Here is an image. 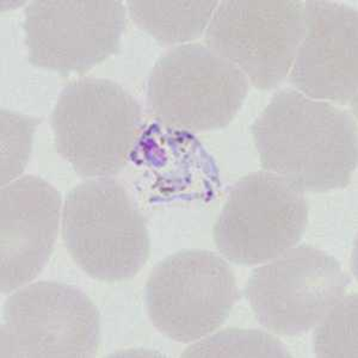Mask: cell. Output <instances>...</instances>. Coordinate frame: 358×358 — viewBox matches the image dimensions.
Instances as JSON below:
<instances>
[{
    "mask_svg": "<svg viewBox=\"0 0 358 358\" xmlns=\"http://www.w3.org/2000/svg\"><path fill=\"white\" fill-rule=\"evenodd\" d=\"M126 8L117 0H37L25 10L29 60L62 76L85 73L117 53Z\"/></svg>",
    "mask_w": 358,
    "mask_h": 358,
    "instance_id": "cell-10",
    "label": "cell"
},
{
    "mask_svg": "<svg viewBox=\"0 0 358 358\" xmlns=\"http://www.w3.org/2000/svg\"><path fill=\"white\" fill-rule=\"evenodd\" d=\"M303 33V1L224 0L208 25L206 42L256 87L271 90L289 73Z\"/></svg>",
    "mask_w": 358,
    "mask_h": 358,
    "instance_id": "cell-7",
    "label": "cell"
},
{
    "mask_svg": "<svg viewBox=\"0 0 358 358\" xmlns=\"http://www.w3.org/2000/svg\"><path fill=\"white\" fill-rule=\"evenodd\" d=\"M238 299L236 277L224 258L183 250L157 264L146 285V308L157 330L192 343L219 329Z\"/></svg>",
    "mask_w": 358,
    "mask_h": 358,
    "instance_id": "cell-6",
    "label": "cell"
},
{
    "mask_svg": "<svg viewBox=\"0 0 358 358\" xmlns=\"http://www.w3.org/2000/svg\"><path fill=\"white\" fill-rule=\"evenodd\" d=\"M101 342L94 302L72 285L41 281L17 290L3 307L1 358H87Z\"/></svg>",
    "mask_w": 358,
    "mask_h": 358,
    "instance_id": "cell-5",
    "label": "cell"
},
{
    "mask_svg": "<svg viewBox=\"0 0 358 358\" xmlns=\"http://www.w3.org/2000/svg\"><path fill=\"white\" fill-rule=\"evenodd\" d=\"M62 236L78 266L96 280H131L151 251L146 221L116 179H89L73 187L62 213Z\"/></svg>",
    "mask_w": 358,
    "mask_h": 358,
    "instance_id": "cell-2",
    "label": "cell"
},
{
    "mask_svg": "<svg viewBox=\"0 0 358 358\" xmlns=\"http://www.w3.org/2000/svg\"><path fill=\"white\" fill-rule=\"evenodd\" d=\"M305 33L290 82L315 101L350 104L357 96V10L332 1H305Z\"/></svg>",
    "mask_w": 358,
    "mask_h": 358,
    "instance_id": "cell-11",
    "label": "cell"
},
{
    "mask_svg": "<svg viewBox=\"0 0 358 358\" xmlns=\"http://www.w3.org/2000/svg\"><path fill=\"white\" fill-rule=\"evenodd\" d=\"M38 123V118L1 110V187L24 171Z\"/></svg>",
    "mask_w": 358,
    "mask_h": 358,
    "instance_id": "cell-16",
    "label": "cell"
},
{
    "mask_svg": "<svg viewBox=\"0 0 358 358\" xmlns=\"http://www.w3.org/2000/svg\"><path fill=\"white\" fill-rule=\"evenodd\" d=\"M348 285L334 257L303 245L257 268L248 278L245 295L266 330L297 336L317 326L345 295Z\"/></svg>",
    "mask_w": 358,
    "mask_h": 358,
    "instance_id": "cell-9",
    "label": "cell"
},
{
    "mask_svg": "<svg viewBox=\"0 0 358 358\" xmlns=\"http://www.w3.org/2000/svg\"><path fill=\"white\" fill-rule=\"evenodd\" d=\"M131 18L163 45H179L201 36L217 1H127Z\"/></svg>",
    "mask_w": 358,
    "mask_h": 358,
    "instance_id": "cell-13",
    "label": "cell"
},
{
    "mask_svg": "<svg viewBox=\"0 0 358 358\" xmlns=\"http://www.w3.org/2000/svg\"><path fill=\"white\" fill-rule=\"evenodd\" d=\"M141 122L138 101L122 86L98 78L66 86L52 114L57 152L86 178L122 170Z\"/></svg>",
    "mask_w": 358,
    "mask_h": 358,
    "instance_id": "cell-3",
    "label": "cell"
},
{
    "mask_svg": "<svg viewBox=\"0 0 358 358\" xmlns=\"http://www.w3.org/2000/svg\"><path fill=\"white\" fill-rule=\"evenodd\" d=\"M317 325L314 350L317 357H358L357 294L344 295Z\"/></svg>",
    "mask_w": 358,
    "mask_h": 358,
    "instance_id": "cell-15",
    "label": "cell"
},
{
    "mask_svg": "<svg viewBox=\"0 0 358 358\" xmlns=\"http://www.w3.org/2000/svg\"><path fill=\"white\" fill-rule=\"evenodd\" d=\"M183 357H292L281 341L258 330L227 329L195 343Z\"/></svg>",
    "mask_w": 358,
    "mask_h": 358,
    "instance_id": "cell-14",
    "label": "cell"
},
{
    "mask_svg": "<svg viewBox=\"0 0 358 358\" xmlns=\"http://www.w3.org/2000/svg\"><path fill=\"white\" fill-rule=\"evenodd\" d=\"M262 167L299 192L345 187L357 165L350 114L295 90L273 96L252 127Z\"/></svg>",
    "mask_w": 358,
    "mask_h": 358,
    "instance_id": "cell-1",
    "label": "cell"
},
{
    "mask_svg": "<svg viewBox=\"0 0 358 358\" xmlns=\"http://www.w3.org/2000/svg\"><path fill=\"white\" fill-rule=\"evenodd\" d=\"M60 209V192L35 176L1 187V293H13L43 270L57 241Z\"/></svg>",
    "mask_w": 358,
    "mask_h": 358,
    "instance_id": "cell-12",
    "label": "cell"
},
{
    "mask_svg": "<svg viewBox=\"0 0 358 358\" xmlns=\"http://www.w3.org/2000/svg\"><path fill=\"white\" fill-rule=\"evenodd\" d=\"M248 91V79L236 66L206 45H183L152 69L148 102L167 126L215 131L236 117Z\"/></svg>",
    "mask_w": 358,
    "mask_h": 358,
    "instance_id": "cell-4",
    "label": "cell"
},
{
    "mask_svg": "<svg viewBox=\"0 0 358 358\" xmlns=\"http://www.w3.org/2000/svg\"><path fill=\"white\" fill-rule=\"evenodd\" d=\"M307 221L301 192L275 173L253 172L231 189L213 236L228 261L258 265L295 246Z\"/></svg>",
    "mask_w": 358,
    "mask_h": 358,
    "instance_id": "cell-8",
    "label": "cell"
}]
</instances>
